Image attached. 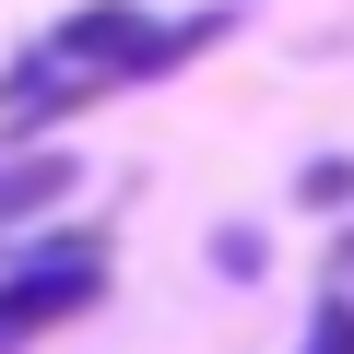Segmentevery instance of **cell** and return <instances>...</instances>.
I'll return each instance as SVG.
<instances>
[{
  "label": "cell",
  "mask_w": 354,
  "mask_h": 354,
  "mask_svg": "<svg viewBox=\"0 0 354 354\" xmlns=\"http://www.w3.org/2000/svg\"><path fill=\"white\" fill-rule=\"evenodd\" d=\"M95 295H106V236H95V225H71V236H36V248H12V272H0V354H24L36 330L83 319Z\"/></svg>",
  "instance_id": "6da1fadb"
},
{
  "label": "cell",
  "mask_w": 354,
  "mask_h": 354,
  "mask_svg": "<svg viewBox=\"0 0 354 354\" xmlns=\"http://www.w3.org/2000/svg\"><path fill=\"white\" fill-rule=\"evenodd\" d=\"M71 106H95V83H83V71H59L48 48H24V59H12V83H0V118L36 130V118H71Z\"/></svg>",
  "instance_id": "7a4b0ae2"
},
{
  "label": "cell",
  "mask_w": 354,
  "mask_h": 354,
  "mask_svg": "<svg viewBox=\"0 0 354 354\" xmlns=\"http://www.w3.org/2000/svg\"><path fill=\"white\" fill-rule=\"evenodd\" d=\"M71 189H83V165H71V153H24V165H0V236L36 225V213H59Z\"/></svg>",
  "instance_id": "3957f363"
},
{
  "label": "cell",
  "mask_w": 354,
  "mask_h": 354,
  "mask_svg": "<svg viewBox=\"0 0 354 354\" xmlns=\"http://www.w3.org/2000/svg\"><path fill=\"white\" fill-rule=\"evenodd\" d=\"M295 201H307V213H354V153H319V165H295Z\"/></svg>",
  "instance_id": "277c9868"
},
{
  "label": "cell",
  "mask_w": 354,
  "mask_h": 354,
  "mask_svg": "<svg viewBox=\"0 0 354 354\" xmlns=\"http://www.w3.org/2000/svg\"><path fill=\"white\" fill-rule=\"evenodd\" d=\"M295 354H354V295H319V319H307Z\"/></svg>",
  "instance_id": "5b68a950"
},
{
  "label": "cell",
  "mask_w": 354,
  "mask_h": 354,
  "mask_svg": "<svg viewBox=\"0 0 354 354\" xmlns=\"http://www.w3.org/2000/svg\"><path fill=\"white\" fill-rule=\"evenodd\" d=\"M213 272H225V283H260V225H225V236H213Z\"/></svg>",
  "instance_id": "8992f818"
},
{
  "label": "cell",
  "mask_w": 354,
  "mask_h": 354,
  "mask_svg": "<svg viewBox=\"0 0 354 354\" xmlns=\"http://www.w3.org/2000/svg\"><path fill=\"white\" fill-rule=\"evenodd\" d=\"M330 272H342V283H354V225H342V248H330Z\"/></svg>",
  "instance_id": "52a82bcc"
}]
</instances>
